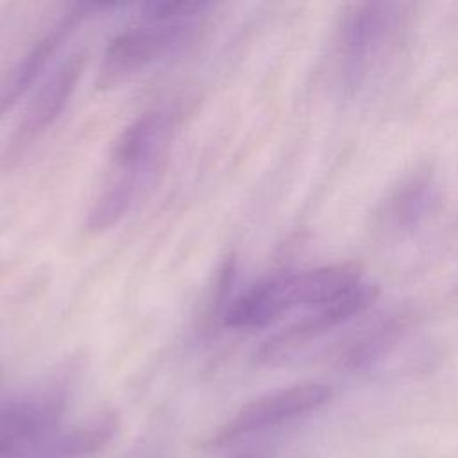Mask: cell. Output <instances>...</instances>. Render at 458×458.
<instances>
[{
  "mask_svg": "<svg viewBox=\"0 0 458 458\" xmlns=\"http://www.w3.org/2000/svg\"><path fill=\"white\" fill-rule=\"evenodd\" d=\"M363 281L356 263H333L261 279L243 290L224 311V324L258 329L297 308H317Z\"/></svg>",
  "mask_w": 458,
  "mask_h": 458,
  "instance_id": "3",
  "label": "cell"
},
{
  "mask_svg": "<svg viewBox=\"0 0 458 458\" xmlns=\"http://www.w3.org/2000/svg\"><path fill=\"white\" fill-rule=\"evenodd\" d=\"M435 197L437 190L429 174L410 175L385 200L379 213L383 227L394 233L411 231L426 218Z\"/></svg>",
  "mask_w": 458,
  "mask_h": 458,
  "instance_id": "11",
  "label": "cell"
},
{
  "mask_svg": "<svg viewBox=\"0 0 458 458\" xmlns=\"http://www.w3.org/2000/svg\"><path fill=\"white\" fill-rule=\"evenodd\" d=\"M408 317L394 313L347 338L333 352V363L340 370H361L383 360L408 331Z\"/></svg>",
  "mask_w": 458,
  "mask_h": 458,
  "instance_id": "10",
  "label": "cell"
},
{
  "mask_svg": "<svg viewBox=\"0 0 458 458\" xmlns=\"http://www.w3.org/2000/svg\"><path fill=\"white\" fill-rule=\"evenodd\" d=\"M406 4L360 2L345 7L336 29V59L345 86L361 84L395 48Z\"/></svg>",
  "mask_w": 458,
  "mask_h": 458,
  "instance_id": "4",
  "label": "cell"
},
{
  "mask_svg": "<svg viewBox=\"0 0 458 458\" xmlns=\"http://www.w3.org/2000/svg\"><path fill=\"white\" fill-rule=\"evenodd\" d=\"M215 7L211 2L145 4L140 21L109 41L98 66L97 88L113 89L190 45Z\"/></svg>",
  "mask_w": 458,
  "mask_h": 458,
  "instance_id": "2",
  "label": "cell"
},
{
  "mask_svg": "<svg viewBox=\"0 0 458 458\" xmlns=\"http://www.w3.org/2000/svg\"><path fill=\"white\" fill-rule=\"evenodd\" d=\"M111 7L113 4H73L64 14L50 23L43 34L0 75V118L11 111L29 89L34 88V82H38V79L45 73L48 63L59 52L63 43L75 32V29L81 27V23L91 14Z\"/></svg>",
  "mask_w": 458,
  "mask_h": 458,
  "instance_id": "8",
  "label": "cell"
},
{
  "mask_svg": "<svg viewBox=\"0 0 458 458\" xmlns=\"http://www.w3.org/2000/svg\"><path fill=\"white\" fill-rule=\"evenodd\" d=\"M118 420L104 413L73 428L61 426L45 440L34 458H84L102 449L116 433Z\"/></svg>",
  "mask_w": 458,
  "mask_h": 458,
  "instance_id": "12",
  "label": "cell"
},
{
  "mask_svg": "<svg viewBox=\"0 0 458 458\" xmlns=\"http://www.w3.org/2000/svg\"><path fill=\"white\" fill-rule=\"evenodd\" d=\"M86 59L88 54L84 50L70 54L57 66H54L45 81L38 86L32 100H29L0 154V165L5 170L16 166L59 120L77 89Z\"/></svg>",
  "mask_w": 458,
  "mask_h": 458,
  "instance_id": "5",
  "label": "cell"
},
{
  "mask_svg": "<svg viewBox=\"0 0 458 458\" xmlns=\"http://www.w3.org/2000/svg\"><path fill=\"white\" fill-rule=\"evenodd\" d=\"M379 295V288L361 281L349 292L311 308L302 318L268 338L258 351V360L267 365L283 363L313 340L324 336L340 324L367 311Z\"/></svg>",
  "mask_w": 458,
  "mask_h": 458,
  "instance_id": "7",
  "label": "cell"
},
{
  "mask_svg": "<svg viewBox=\"0 0 458 458\" xmlns=\"http://www.w3.org/2000/svg\"><path fill=\"white\" fill-rule=\"evenodd\" d=\"M333 395L326 383H297L263 394L243 404L208 440L206 447H224L249 435L274 429L324 406Z\"/></svg>",
  "mask_w": 458,
  "mask_h": 458,
  "instance_id": "6",
  "label": "cell"
},
{
  "mask_svg": "<svg viewBox=\"0 0 458 458\" xmlns=\"http://www.w3.org/2000/svg\"><path fill=\"white\" fill-rule=\"evenodd\" d=\"M175 125L174 107H156L123 127L113 145L106 181L86 216L91 233L114 227L134 208L159 174Z\"/></svg>",
  "mask_w": 458,
  "mask_h": 458,
  "instance_id": "1",
  "label": "cell"
},
{
  "mask_svg": "<svg viewBox=\"0 0 458 458\" xmlns=\"http://www.w3.org/2000/svg\"><path fill=\"white\" fill-rule=\"evenodd\" d=\"M61 399L50 394L0 404V458H34L59 428Z\"/></svg>",
  "mask_w": 458,
  "mask_h": 458,
  "instance_id": "9",
  "label": "cell"
}]
</instances>
